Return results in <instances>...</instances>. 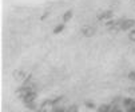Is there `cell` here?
<instances>
[{
  "label": "cell",
  "mask_w": 135,
  "mask_h": 112,
  "mask_svg": "<svg viewBox=\"0 0 135 112\" xmlns=\"http://www.w3.org/2000/svg\"><path fill=\"white\" fill-rule=\"evenodd\" d=\"M32 91H33V89H32L30 85H22V87H19V88L16 89V96L20 98V99L23 100V99L28 95V93H31Z\"/></svg>",
  "instance_id": "cell-1"
},
{
  "label": "cell",
  "mask_w": 135,
  "mask_h": 112,
  "mask_svg": "<svg viewBox=\"0 0 135 112\" xmlns=\"http://www.w3.org/2000/svg\"><path fill=\"white\" fill-rule=\"evenodd\" d=\"M135 27V20L134 19H124L122 20V31H131Z\"/></svg>",
  "instance_id": "cell-2"
},
{
  "label": "cell",
  "mask_w": 135,
  "mask_h": 112,
  "mask_svg": "<svg viewBox=\"0 0 135 112\" xmlns=\"http://www.w3.org/2000/svg\"><path fill=\"white\" fill-rule=\"evenodd\" d=\"M82 33L86 36V37H91L94 33H95V28L92 26H84L82 28Z\"/></svg>",
  "instance_id": "cell-3"
},
{
  "label": "cell",
  "mask_w": 135,
  "mask_h": 112,
  "mask_svg": "<svg viewBox=\"0 0 135 112\" xmlns=\"http://www.w3.org/2000/svg\"><path fill=\"white\" fill-rule=\"evenodd\" d=\"M35 99H36V92H35V91H32L31 93H28V95L23 99V101H24V104L27 105V104L33 103V101H35Z\"/></svg>",
  "instance_id": "cell-4"
},
{
  "label": "cell",
  "mask_w": 135,
  "mask_h": 112,
  "mask_svg": "<svg viewBox=\"0 0 135 112\" xmlns=\"http://www.w3.org/2000/svg\"><path fill=\"white\" fill-rule=\"evenodd\" d=\"M111 17H112V11H110V9L98 13V19H99V20H106V19H111Z\"/></svg>",
  "instance_id": "cell-5"
},
{
  "label": "cell",
  "mask_w": 135,
  "mask_h": 112,
  "mask_svg": "<svg viewBox=\"0 0 135 112\" xmlns=\"http://www.w3.org/2000/svg\"><path fill=\"white\" fill-rule=\"evenodd\" d=\"M123 107L126 108V111H130L131 108H134V107H135V103H134V100H132V99L126 98V99L123 100Z\"/></svg>",
  "instance_id": "cell-6"
},
{
  "label": "cell",
  "mask_w": 135,
  "mask_h": 112,
  "mask_svg": "<svg viewBox=\"0 0 135 112\" xmlns=\"http://www.w3.org/2000/svg\"><path fill=\"white\" fill-rule=\"evenodd\" d=\"M71 17H72V11H71V9H68V11H66V12H64V15H63V22H64V23H67Z\"/></svg>",
  "instance_id": "cell-7"
},
{
  "label": "cell",
  "mask_w": 135,
  "mask_h": 112,
  "mask_svg": "<svg viewBox=\"0 0 135 112\" xmlns=\"http://www.w3.org/2000/svg\"><path fill=\"white\" fill-rule=\"evenodd\" d=\"M98 112H111V107L108 104H102L98 108Z\"/></svg>",
  "instance_id": "cell-8"
},
{
  "label": "cell",
  "mask_w": 135,
  "mask_h": 112,
  "mask_svg": "<svg viewBox=\"0 0 135 112\" xmlns=\"http://www.w3.org/2000/svg\"><path fill=\"white\" fill-rule=\"evenodd\" d=\"M63 29H64V23H62V24H57V26L54 28V33H55V35H56V33H60Z\"/></svg>",
  "instance_id": "cell-9"
},
{
  "label": "cell",
  "mask_w": 135,
  "mask_h": 112,
  "mask_svg": "<svg viewBox=\"0 0 135 112\" xmlns=\"http://www.w3.org/2000/svg\"><path fill=\"white\" fill-rule=\"evenodd\" d=\"M66 112H78V105L72 104V105L67 107V108H66Z\"/></svg>",
  "instance_id": "cell-10"
},
{
  "label": "cell",
  "mask_w": 135,
  "mask_h": 112,
  "mask_svg": "<svg viewBox=\"0 0 135 112\" xmlns=\"http://www.w3.org/2000/svg\"><path fill=\"white\" fill-rule=\"evenodd\" d=\"M128 39L135 43V29H131V31L128 32Z\"/></svg>",
  "instance_id": "cell-11"
},
{
  "label": "cell",
  "mask_w": 135,
  "mask_h": 112,
  "mask_svg": "<svg viewBox=\"0 0 135 112\" xmlns=\"http://www.w3.org/2000/svg\"><path fill=\"white\" fill-rule=\"evenodd\" d=\"M52 112H66V108H62V107H59V108H52Z\"/></svg>",
  "instance_id": "cell-12"
},
{
  "label": "cell",
  "mask_w": 135,
  "mask_h": 112,
  "mask_svg": "<svg viewBox=\"0 0 135 112\" xmlns=\"http://www.w3.org/2000/svg\"><path fill=\"white\" fill-rule=\"evenodd\" d=\"M128 79H130V80H132V82H135V72H134V71L128 73Z\"/></svg>",
  "instance_id": "cell-13"
},
{
  "label": "cell",
  "mask_w": 135,
  "mask_h": 112,
  "mask_svg": "<svg viewBox=\"0 0 135 112\" xmlns=\"http://www.w3.org/2000/svg\"><path fill=\"white\" fill-rule=\"evenodd\" d=\"M86 107L87 108H95V104L91 103V101H86Z\"/></svg>",
  "instance_id": "cell-14"
}]
</instances>
